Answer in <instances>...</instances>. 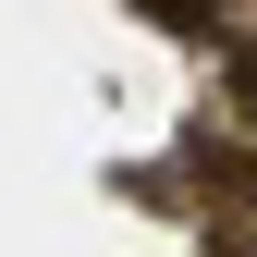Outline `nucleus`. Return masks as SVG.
Listing matches in <instances>:
<instances>
[{
  "label": "nucleus",
  "instance_id": "obj_1",
  "mask_svg": "<svg viewBox=\"0 0 257 257\" xmlns=\"http://www.w3.org/2000/svg\"><path fill=\"white\" fill-rule=\"evenodd\" d=\"M233 86H245V110H257V49H245V61H233Z\"/></svg>",
  "mask_w": 257,
  "mask_h": 257
}]
</instances>
